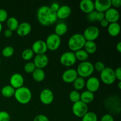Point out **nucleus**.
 <instances>
[{
    "mask_svg": "<svg viewBox=\"0 0 121 121\" xmlns=\"http://www.w3.org/2000/svg\"><path fill=\"white\" fill-rule=\"evenodd\" d=\"M117 50L119 53L121 52V43L118 42V44H117Z\"/></svg>",
    "mask_w": 121,
    "mask_h": 121,
    "instance_id": "49530a36",
    "label": "nucleus"
},
{
    "mask_svg": "<svg viewBox=\"0 0 121 121\" xmlns=\"http://www.w3.org/2000/svg\"><path fill=\"white\" fill-rule=\"evenodd\" d=\"M118 87H119V89H121V81H119V83H118Z\"/></svg>",
    "mask_w": 121,
    "mask_h": 121,
    "instance_id": "de8ad7c7",
    "label": "nucleus"
},
{
    "mask_svg": "<svg viewBox=\"0 0 121 121\" xmlns=\"http://www.w3.org/2000/svg\"><path fill=\"white\" fill-rule=\"evenodd\" d=\"M111 5L115 8H119L121 6V0H111Z\"/></svg>",
    "mask_w": 121,
    "mask_h": 121,
    "instance_id": "79ce46f5",
    "label": "nucleus"
},
{
    "mask_svg": "<svg viewBox=\"0 0 121 121\" xmlns=\"http://www.w3.org/2000/svg\"><path fill=\"white\" fill-rule=\"evenodd\" d=\"M82 121H98V116L93 112H87L82 117Z\"/></svg>",
    "mask_w": 121,
    "mask_h": 121,
    "instance_id": "c756f323",
    "label": "nucleus"
},
{
    "mask_svg": "<svg viewBox=\"0 0 121 121\" xmlns=\"http://www.w3.org/2000/svg\"><path fill=\"white\" fill-rule=\"evenodd\" d=\"M15 89L10 85L4 86L1 89V94L5 98H11L13 96L15 93Z\"/></svg>",
    "mask_w": 121,
    "mask_h": 121,
    "instance_id": "a878e982",
    "label": "nucleus"
},
{
    "mask_svg": "<svg viewBox=\"0 0 121 121\" xmlns=\"http://www.w3.org/2000/svg\"><path fill=\"white\" fill-rule=\"evenodd\" d=\"M50 8L54 12L56 13L58 11V9L60 8V5H59V4L57 2H53L52 4V5H50Z\"/></svg>",
    "mask_w": 121,
    "mask_h": 121,
    "instance_id": "37998d69",
    "label": "nucleus"
},
{
    "mask_svg": "<svg viewBox=\"0 0 121 121\" xmlns=\"http://www.w3.org/2000/svg\"><path fill=\"white\" fill-rule=\"evenodd\" d=\"M100 26H101L102 27H106L109 26V22L108 21L106 20V19H104V20H102V21H100Z\"/></svg>",
    "mask_w": 121,
    "mask_h": 121,
    "instance_id": "a18cd8bd",
    "label": "nucleus"
},
{
    "mask_svg": "<svg viewBox=\"0 0 121 121\" xmlns=\"http://www.w3.org/2000/svg\"><path fill=\"white\" fill-rule=\"evenodd\" d=\"M69 99L73 104L80 100V94L79 91L76 90L71 91L69 94Z\"/></svg>",
    "mask_w": 121,
    "mask_h": 121,
    "instance_id": "2f4dec72",
    "label": "nucleus"
},
{
    "mask_svg": "<svg viewBox=\"0 0 121 121\" xmlns=\"http://www.w3.org/2000/svg\"><path fill=\"white\" fill-rule=\"evenodd\" d=\"M115 75L116 79H118L119 81L121 80V68L120 67L116 69L115 70H114Z\"/></svg>",
    "mask_w": 121,
    "mask_h": 121,
    "instance_id": "a19ab883",
    "label": "nucleus"
},
{
    "mask_svg": "<svg viewBox=\"0 0 121 121\" xmlns=\"http://www.w3.org/2000/svg\"><path fill=\"white\" fill-rule=\"evenodd\" d=\"M79 7L82 11L86 14H89L94 11V2L92 0H82L80 2Z\"/></svg>",
    "mask_w": 121,
    "mask_h": 121,
    "instance_id": "6ab92c4d",
    "label": "nucleus"
},
{
    "mask_svg": "<svg viewBox=\"0 0 121 121\" xmlns=\"http://www.w3.org/2000/svg\"><path fill=\"white\" fill-rule=\"evenodd\" d=\"M10 115L6 111H0V121H9Z\"/></svg>",
    "mask_w": 121,
    "mask_h": 121,
    "instance_id": "e433bc0d",
    "label": "nucleus"
},
{
    "mask_svg": "<svg viewBox=\"0 0 121 121\" xmlns=\"http://www.w3.org/2000/svg\"><path fill=\"white\" fill-rule=\"evenodd\" d=\"M100 31L99 28L96 26H89L87 27L84 31L83 35L85 37L86 41H94L99 36Z\"/></svg>",
    "mask_w": 121,
    "mask_h": 121,
    "instance_id": "6e6552de",
    "label": "nucleus"
},
{
    "mask_svg": "<svg viewBox=\"0 0 121 121\" xmlns=\"http://www.w3.org/2000/svg\"><path fill=\"white\" fill-rule=\"evenodd\" d=\"M37 18L39 23L44 26L54 24L57 20L56 13L53 11L48 6H41L37 11Z\"/></svg>",
    "mask_w": 121,
    "mask_h": 121,
    "instance_id": "f257e3e1",
    "label": "nucleus"
},
{
    "mask_svg": "<svg viewBox=\"0 0 121 121\" xmlns=\"http://www.w3.org/2000/svg\"><path fill=\"white\" fill-rule=\"evenodd\" d=\"M94 66L93 64L87 61L80 63L78 65L76 70L78 76L83 79L91 76L94 72Z\"/></svg>",
    "mask_w": 121,
    "mask_h": 121,
    "instance_id": "20e7f679",
    "label": "nucleus"
},
{
    "mask_svg": "<svg viewBox=\"0 0 121 121\" xmlns=\"http://www.w3.org/2000/svg\"><path fill=\"white\" fill-rule=\"evenodd\" d=\"M78 77L76 70L69 69L63 72L62 74V80L67 83H71L76 80Z\"/></svg>",
    "mask_w": 121,
    "mask_h": 121,
    "instance_id": "f3484780",
    "label": "nucleus"
},
{
    "mask_svg": "<svg viewBox=\"0 0 121 121\" xmlns=\"http://www.w3.org/2000/svg\"><path fill=\"white\" fill-rule=\"evenodd\" d=\"M19 23L17 19L15 17H11L8 18L7 20V26L8 28L12 31H16L17 29V27L18 26Z\"/></svg>",
    "mask_w": 121,
    "mask_h": 121,
    "instance_id": "bb28decb",
    "label": "nucleus"
},
{
    "mask_svg": "<svg viewBox=\"0 0 121 121\" xmlns=\"http://www.w3.org/2000/svg\"><path fill=\"white\" fill-rule=\"evenodd\" d=\"M32 27L28 22H23L19 24L16 31L18 35L21 37H24L28 35L31 31Z\"/></svg>",
    "mask_w": 121,
    "mask_h": 121,
    "instance_id": "a211bd4d",
    "label": "nucleus"
},
{
    "mask_svg": "<svg viewBox=\"0 0 121 121\" xmlns=\"http://www.w3.org/2000/svg\"><path fill=\"white\" fill-rule=\"evenodd\" d=\"M74 53L76 60H79V61H81L82 62L86 61L89 57V54H87V52L85 50H79L74 52Z\"/></svg>",
    "mask_w": 121,
    "mask_h": 121,
    "instance_id": "c85d7f7f",
    "label": "nucleus"
},
{
    "mask_svg": "<svg viewBox=\"0 0 121 121\" xmlns=\"http://www.w3.org/2000/svg\"><path fill=\"white\" fill-rule=\"evenodd\" d=\"M72 111L76 117L82 118L88 112V106L86 104L79 100L74 103L72 106Z\"/></svg>",
    "mask_w": 121,
    "mask_h": 121,
    "instance_id": "0eeeda50",
    "label": "nucleus"
},
{
    "mask_svg": "<svg viewBox=\"0 0 121 121\" xmlns=\"http://www.w3.org/2000/svg\"><path fill=\"white\" fill-rule=\"evenodd\" d=\"M72 13L71 8L68 5H62L60 7L59 9L56 12V15L57 18L66 19Z\"/></svg>",
    "mask_w": 121,
    "mask_h": 121,
    "instance_id": "aec40b11",
    "label": "nucleus"
},
{
    "mask_svg": "<svg viewBox=\"0 0 121 121\" xmlns=\"http://www.w3.org/2000/svg\"><path fill=\"white\" fill-rule=\"evenodd\" d=\"M120 18L119 11L116 8H110L105 13V19L109 23L118 22Z\"/></svg>",
    "mask_w": 121,
    "mask_h": 121,
    "instance_id": "9b49d317",
    "label": "nucleus"
},
{
    "mask_svg": "<svg viewBox=\"0 0 121 121\" xmlns=\"http://www.w3.org/2000/svg\"><path fill=\"white\" fill-rule=\"evenodd\" d=\"M94 98L93 93H92L88 91H84L80 94V101L83 102L86 105L92 102L94 100Z\"/></svg>",
    "mask_w": 121,
    "mask_h": 121,
    "instance_id": "4be33fe9",
    "label": "nucleus"
},
{
    "mask_svg": "<svg viewBox=\"0 0 121 121\" xmlns=\"http://www.w3.org/2000/svg\"><path fill=\"white\" fill-rule=\"evenodd\" d=\"M100 121H115L113 117L110 114H105L102 117Z\"/></svg>",
    "mask_w": 121,
    "mask_h": 121,
    "instance_id": "ea45409f",
    "label": "nucleus"
},
{
    "mask_svg": "<svg viewBox=\"0 0 121 121\" xmlns=\"http://www.w3.org/2000/svg\"><path fill=\"white\" fill-rule=\"evenodd\" d=\"M84 47L85 50L88 54H93L97 50V45L95 41H86Z\"/></svg>",
    "mask_w": 121,
    "mask_h": 121,
    "instance_id": "393cba45",
    "label": "nucleus"
},
{
    "mask_svg": "<svg viewBox=\"0 0 121 121\" xmlns=\"http://www.w3.org/2000/svg\"><path fill=\"white\" fill-rule=\"evenodd\" d=\"M24 82V80L23 76L20 73H14L11 76L9 79L10 86H11L15 89L22 87Z\"/></svg>",
    "mask_w": 121,
    "mask_h": 121,
    "instance_id": "ddd939ff",
    "label": "nucleus"
},
{
    "mask_svg": "<svg viewBox=\"0 0 121 121\" xmlns=\"http://www.w3.org/2000/svg\"><path fill=\"white\" fill-rule=\"evenodd\" d=\"M14 96L18 102L25 105L28 104L31 101L32 98V93L30 89L22 86L15 89Z\"/></svg>",
    "mask_w": 121,
    "mask_h": 121,
    "instance_id": "7ed1b4c3",
    "label": "nucleus"
},
{
    "mask_svg": "<svg viewBox=\"0 0 121 121\" xmlns=\"http://www.w3.org/2000/svg\"><path fill=\"white\" fill-rule=\"evenodd\" d=\"M85 84H86V82L85 81V79L79 76L73 82V87L75 89L76 91H81L85 86Z\"/></svg>",
    "mask_w": 121,
    "mask_h": 121,
    "instance_id": "cd10ccee",
    "label": "nucleus"
},
{
    "mask_svg": "<svg viewBox=\"0 0 121 121\" xmlns=\"http://www.w3.org/2000/svg\"><path fill=\"white\" fill-rule=\"evenodd\" d=\"M87 17L89 21L91 22L98 21V11L95 10L93 11L91 13L87 14Z\"/></svg>",
    "mask_w": 121,
    "mask_h": 121,
    "instance_id": "f704fd0d",
    "label": "nucleus"
},
{
    "mask_svg": "<svg viewBox=\"0 0 121 121\" xmlns=\"http://www.w3.org/2000/svg\"><path fill=\"white\" fill-rule=\"evenodd\" d=\"M1 60H0V66H1Z\"/></svg>",
    "mask_w": 121,
    "mask_h": 121,
    "instance_id": "8fccbe9b",
    "label": "nucleus"
},
{
    "mask_svg": "<svg viewBox=\"0 0 121 121\" xmlns=\"http://www.w3.org/2000/svg\"><path fill=\"white\" fill-rule=\"evenodd\" d=\"M2 24L0 22V33H1V32L2 31Z\"/></svg>",
    "mask_w": 121,
    "mask_h": 121,
    "instance_id": "09e8293b",
    "label": "nucleus"
},
{
    "mask_svg": "<svg viewBox=\"0 0 121 121\" xmlns=\"http://www.w3.org/2000/svg\"><path fill=\"white\" fill-rule=\"evenodd\" d=\"M93 66H94V69H95L96 70L99 72H101L105 68V65L102 61H97Z\"/></svg>",
    "mask_w": 121,
    "mask_h": 121,
    "instance_id": "4c0bfd02",
    "label": "nucleus"
},
{
    "mask_svg": "<svg viewBox=\"0 0 121 121\" xmlns=\"http://www.w3.org/2000/svg\"><path fill=\"white\" fill-rule=\"evenodd\" d=\"M100 79L106 85L113 84L116 80L114 70L111 67H105V69L100 72Z\"/></svg>",
    "mask_w": 121,
    "mask_h": 121,
    "instance_id": "39448f33",
    "label": "nucleus"
},
{
    "mask_svg": "<svg viewBox=\"0 0 121 121\" xmlns=\"http://www.w3.org/2000/svg\"><path fill=\"white\" fill-rule=\"evenodd\" d=\"M47 46V49L51 51H55L60 47L61 44L60 37L56 35L55 33L51 34L47 37L46 41H45Z\"/></svg>",
    "mask_w": 121,
    "mask_h": 121,
    "instance_id": "423d86ee",
    "label": "nucleus"
},
{
    "mask_svg": "<svg viewBox=\"0 0 121 121\" xmlns=\"http://www.w3.org/2000/svg\"><path fill=\"white\" fill-rule=\"evenodd\" d=\"M60 61L61 65L66 67H70L73 66L76 62V59L74 53L72 52H65L60 56Z\"/></svg>",
    "mask_w": 121,
    "mask_h": 121,
    "instance_id": "1a4fd4ad",
    "label": "nucleus"
},
{
    "mask_svg": "<svg viewBox=\"0 0 121 121\" xmlns=\"http://www.w3.org/2000/svg\"><path fill=\"white\" fill-rule=\"evenodd\" d=\"M121 31L120 25L118 22L109 23L108 26V32L111 36L116 37L118 35Z\"/></svg>",
    "mask_w": 121,
    "mask_h": 121,
    "instance_id": "412c9836",
    "label": "nucleus"
},
{
    "mask_svg": "<svg viewBox=\"0 0 121 121\" xmlns=\"http://www.w3.org/2000/svg\"><path fill=\"white\" fill-rule=\"evenodd\" d=\"M33 63L37 69H43L48 65V58L46 54H37L34 57Z\"/></svg>",
    "mask_w": 121,
    "mask_h": 121,
    "instance_id": "2eb2a0df",
    "label": "nucleus"
},
{
    "mask_svg": "<svg viewBox=\"0 0 121 121\" xmlns=\"http://www.w3.org/2000/svg\"><path fill=\"white\" fill-rule=\"evenodd\" d=\"M31 49L33 53L37 54H44L47 51V47L46 42L43 40H37L32 45Z\"/></svg>",
    "mask_w": 121,
    "mask_h": 121,
    "instance_id": "f8f14e48",
    "label": "nucleus"
},
{
    "mask_svg": "<svg viewBox=\"0 0 121 121\" xmlns=\"http://www.w3.org/2000/svg\"><path fill=\"white\" fill-rule=\"evenodd\" d=\"M40 100L44 105H48L54 100V94L50 89H44L40 94Z\"/></svg>",
    "mask_w": 121,
    "mask_h": 121,
    "instance_id": "9d476101",
    "label": "nucleus"
},
{
    "mask_svg": "<svg viewBox=\"0 0 121 121\" xmlns=\"http://www.w3.org/2000/svg\"><path fill=\"white\" fill-rule=\"evenodd\" d=\"M86 41L82 34L76 33L70 37L68 41V47L72 52H77L83 48Z\"/></svg>",
    "mask_w": 121,
    "mask_h": 121,
    "instance_id": "f03ea898",
    "label": "nucleus"
},
{
    "mask_svg": "<svg viewBox=\"0 0 121 121\" xmlns=\"http://www.w3.org/2000/svg\"><path fill=\"white\" fill-rule=\"evenodd\" d=\"M33 121H49V119L46 115L41 114L37 115Z\"/></svg>",
    "mask_w": 121,
    "mask_h": 121,
    "instance_id": "58836bf2",
    "label": "nucleus"
},
{
    "mask_svg": "<svg viewBox=\"0 0 121 121\" xmlns=\"http://www.w3.org/2000/svg\"><path fill=\"white\" fill-rule=\"evenodd\" d=\"M100 81L96 77H90L86 82L85 86H86L87 91L92 93L98 91L100 87Z\"/></svg>",
    "mask_w": 121,
    "mask_h": 121,
    "instance_id": "dca6fc26",
    "label": "nucleus"
},
{
    "mask_svg": "<svg viewBox=\"0 0 121 121\" xmlns=\"http://www.w3.org/2000/svg\"><path fill=\"white\" fill-rule=\"evenodd\" d=\"M94 5L96 11L105 13L111 8V0H96L94 2Z\"/></svg>",
    "mask_w": 121,
    "mask_h": 121,
    "instance_id": "4468645a",
    "label": "nucleus"
},
{
    "mask_svg": "<svg viewBox=\"0 0 121 121\" xmlns=\"http://www.w3.org/2000/svg\"><path fill=\"white\" fill-rule=\"evenodd\" d=\"M14 49L11 46H6L2 49V54L5 57H9L14 54Z\"/></svg>",
    "mask_w": 121,
    "mask_h": 121,
    "instance_id": "473e14b6",
    "label": "nucleus"
},
{
    "mask_svg": "<svg viewBox=\"0 0 121 121\" xmlns=\"http://www.w3.org/2000/svg\"><path fill=\"white\" fill-rule=\"evenodd\" d=\"M67 30L68 27L66 24L64 22H60L56 26L54 31H55V34L60 37L66 34L67 31Z\"/></svg>",
    "mask_w": 121,
    "mask_h": 121,
    "instance_id": "b1692460",
    "label": "nucleus"
},
{
    "mask_svg": "<svg viewBox=\"0 0 121 121\" xmlns=\"http://www.w3.org/2000/svg\"><path fill=\"white\" fill-rule=\"evenodd\" d=\"M8 19V13L4 9H0V22H3Z\"/></svg>",
    "mask_w": 121,
    "mask_h": 121,
    "instance_id": "c9c22d12",
    "label": "nucleus"
},
{
    "mask_svg": "<svg viewBox=\"0 0 121 121\" xmlns=\"http://www.w3.org/2000/svg\"><path fill=\"white\" fill-rule=\"evenodd\" d=\"M35 65L33 62H28L24 65V71L27 73H33V72L35 70Z\"/></svg>",
    "mask_w": 121,
    "mask_h": 121,
    "instance_id": "72a5a7b5",
    "label": "nucleus"
},
{
    "mask_svg": "<svg viewBox=\"0 0 121 121\" xmlns=\"http://www.w3.org/2000/svg\"><path fill=\"white\" fill-rule=\"evenodd\" d=\"M45 77H46V74L43 69L36 68L33 73V79L37 82H41L43 81L45 79Z\"/></svg>",
    "mask_w": 121,
    "mask_h": 121,
    "instance_id": "5701e85b",
    "label": "nucleus"
},
{
    "mask_svg": "<svg viewBox=\"0 0 121 121\" xmlns=\"http://www.w3.org/2000/svg\"><path fill=\"white\" fill-rule=\"evenodd\" d=\"M34 56V53L31 48H27L22 52L21 57L24 60L28 61L31 60Z\"/></svg>",
    "mask_w": 121,
    "mask_h": 121,
    "instance_id": "7c9ffc66",
    "label": "nucleus"
},
{
    "mask_svg": "<svg viewBox=\"0 0 121 121\" xmlns=\"http://www.w3.org/2000/svg\"><path fill=\"white\" fill-rule=\"evenodd\" d=\"M13 35V31L9 29L6 30L4 31V36L7 38H9Z\"/></svg>",
    "mask_w": 121,
    "mask_h": 121,
    "instance_id": "c03bdc74",
    "label": "nucleus"
}]
</instances>
